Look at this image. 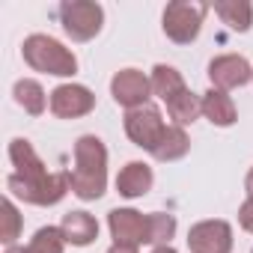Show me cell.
Returning <instances> with one entry per match:
<instances>
[{
    "label": "cell",
    "instance_id": "1",
    "mask_svg": "<svg viewBox=\"0 0 253 253\" xmlns=\"http://www.w3.org/2000/svg\"><path fill=\"white\" fill-rule=\"evenodd\" d=\"M72 194L84 203L101 200L107 191V149L95 134L75 140V167L69 173Z\"/></svg>",
    "mask_w": 253,
    "mask_h": 253
},
{
    "label": "cell",
    "instance_id": "2",
    "mask_svg": "<svg viewBox=\"0 0 253 253\" xmlns=\"http://www.w3.org/2000/svg\"><path fill=\"white\" fill-rule=\"evenodd\" d=\"M21 57L33 72H42V75L72 78L78 72V57L63 42H57L54 36H45V33L27 36L21 45Z\"/></svg>",
    "mask_w": 253,
    "mask_h": 253
},
{
    "label": "cell",
    "instance_id": "3",
    "mask_svg": "<svg viewBox=\"0 0 253 253\" xmlns=\"http://www.w3.org/2000/svg\"><path fill=\"white\" fill-rule=\"evenodd\" d=\"M206 15H209V3H203V0H173L161 15V27L170 42L191 45V42H197V36L203 30Z\"/></svg>",
    "mask_w": 253,
    "mask_h": 253
},
{
    "label": "cell",
    "instance_id": "4",
    "mask_svg": "<svg viewBox=\"0 0 253 253\" xmlns=\"http://www.w3.org/2000/svg\"><path fill=\"white\" fill-rule=\"evenodd\" d=\"M6 188L12 197L30 206H57L72 191V182H69V173H48L42 179H21L18 173H12L6 179Z\"/></svg>",
    "mask_w": 253,
    "mask_h": 253
},
{
    "label": "cell",
    "instance_id": "5",
    "mask_svg": "<svg viewBox=\"0 0 253 253\" xmlns=\"http://www.w3.org/2000/svg\"><path fill=\"white\" fill-rule=\"evenodd\" d=\"M60 24L72 42H89L101 33L104 9L92 0H63L60 3Z\"/></svg>",
    "mask_w": 253,
    "mask_h": 253
},
{
    "label": "cell",
    "instance_id": "6",
    "mask_svg": "<svg viewBox=\"0 0 253 253\" xmlns=\"http://www.w3.org/2000/svg\"><path fill=\"white\" fill-rule=\"evenodd\" d=\"M167 128V122L161 116V110L155 104H143V107H134V110H125V134L128 140L146 152H152L161 140Z\"/></svg>",
    "mask_w": 253,
    "mask_h": 253
},
{
    "label": "cell",
    "instance_id": "7",
    "mask_svg": "<svg viewBox=\"0 0 253 253\" xmlns=\"http://www.w3.org/2000/svg\"><path fill=\"white\" fill-rule=\"evenodd\" d=\"M110 95L116 104H122L125 110H134L149 104L152 95V81L140 72V69H119L110 78Z\"/></svg>",
    "mask_w": 253,
    "mask_h": 253
},
{
    "label": "cell",
    "instance_id": "8",
    "mask_svg": "<svg viewBox=\"0 0 253 253\" xmlns=\"http://www.w3.org/2000/svg\"><path fill=\"white\" fill-rule=\"evenodd\" d=\"M92 107L95 95L84 84H60L57 89H51V113L57 119H81L92 113Z\"/></svg>",
    "mask_w": 253,
    "mask_h": 253
},
{
    "label": "cell",
    "instance_id": "9",
    "mask_svg": "<svg viewBox=\"0 0 253 253\" xmlns=\"http://www.w3.org/2000/svg\"><path fill=\"white\" fill-rule=\"evenodd\" d=\"M191 253H232V226L226 220H200L188 229Z\"/></svg>",
    "mask_w": 253,
    "mask_h": 253
},
{
    "label": "cell",
    "instance_id": "10",
    "mask_svg": "<svg viewBox=\"0 0 253 253\" xmlns=\"http://www.w3.org/2000/svg\"><path fill=\"white\" fill-rule=\"evenodd\" d=\"M209 81L214 89H235L253 81V66L241 57V54H220L209 63Z\"/></svg>",
    "mask_w": 253,
    "mask_h": 253
},
{
    "label": "cell",
    "instance_id": "11",
    "mask_svg": "<svg viewBox=\"0 0 253 253\" xmlns=\"http://www.w3.org/2000/svg\"><path fill=\"white\" fill-rule=\"evenodd\" d=\"M107 229L113 235V244H146V214H140L137 209H113L107 214Z\"/></svg>",
    "mask_w": 253,
    "mask_h": 253
},
{
    "label": "cell",
    "instance_id": "12",
    "mask_svg": "<svg viewBox=\"0 0 253 253\" xmlns=\"http://www.w3.org/2000/svg\"><path fill=\"white\" fill-rule=\"evenodd\" d=\"M152 185H155V173H152V167L143 164V161H128V164L119 170V176H116V191H119V197H125V200L146 197V194L152 191Z\"/></svg>",
    "mask_w": 253,
    "mask_h": 253
},
{
    "label": "cell",
    "instance_id": "13",
    "mask_svg": "<svg viewBox=\"0 0 253 253\" xmlns=\"http://www.w3.org/2000/svg\"><path fill=\"white\" fill-rule=\"evenodd\" d=\"M60 232L66 238V244L72 247H86L98 238V220L89 211H69L60 220Z\"/></svg>",
    "mask_w": 253,
    "mask_h": 253
},
{
    "label": "cell",
    "instance_id": "14",
    "mask_svg": "<svg viewBox=\"0 0 253 253\" xmlns=\"http://www.w3.org/2000/svg\"><path fill=\"white\" fill-rule=\"evenodd\" d=\"M9 161H12V167H15V173L21 179H42V176H48L45 161L39 158V152L33 149V143L27 137H15L9 143Z\"/></svg>",
    "mask_w": 253,
    "mask_h": 253
},
{
    "label": "cell",
    "instance_id": "15",
    "mask_svg": "<svg viewBox=\"0 0 253 253\" xmlns=\"http://www.w3.org/2000/svg\"><path fill=\"white\" fill-rule=\"evenodd\" d=\"M203 116L211 125H217V128H229V125H235L238 110H235L232 95L223 92V89H214V86L209 92H203Z\"/></svg>",
    "mask_w": 253,
    "mask_h": 253
},
{
    "label": "cell",
    "instance_id": "16",
    "mask_svg": "<svg viewBox=\"0 0 253 253\" xmlns=\"http://www.w3.org/2000/svg\"><path fill=\"white\" fill-rule=\"evenodd\" d=\"M191 152V137L185 134V128H179V125H167L158 146L152 149V158L161 161V164H170V161H179Z\"/></svg>",
    "mask_w": 253,
    "mask_h": 253
},
{
    "label": "cell",
    "instance_id": "17",
    "mask_svg": "<svg viewBox=\"0 0 253 253\" xmlns=\"http://www.w3.org/2000/svg\"><path fill=\"white\" fill-rule=\"evenodd\" d=\"M152 95H158L164 104L167 101H173L179 92H185L188 89V84H185V78H182V72L179 69H173V66H167V63H158L155 69H152Z\"/></svg>",
    "mask_w": 253,
    "mask_h": 253
},
{
    "label": "cell",
    "instance_id": "18",
    "mask_svg": "<svg viewBox=\"0 0 253 253\" xmlns=\"http://www.w3.org/2000/svg\"><path fill=\"white\" fill-rule=\"evenodd\" d=\"M12 95H15V101L24 107V113H30V116H42L45 107H51V98L45 95L42 84L33 81V78H21V81H15Z\"/></svg>",
    "mask_w": 253,
    "mask_h": 253
},
{
    "label": "cell",
    "instance_id": "19",
    "mask_svg": "<svg viewBox=\"0 0 253 253\" xmlns=\"http://www.w3.org/2000/svg\"><path fill=\"white\" fill-rule=\"evenodd\" d=\"M214 12L235 33H247L253 24V6L247 0H214Z\"/></svg>",
    "mask_w": 253,
    "mask_h": 253
},
{
    "label": "cell",
    "instance_id": "20",
    "mask_svg": "<svg viewBox=\"0 0 253 253\" xmlns=\"http://www.w3.org/2000/svg\"><path fill=\"white\" fill-rule=\"evenodd\" d=\"M167 113H170L173 125H179V128H185V125H194V122L203 116V95L185 89V92H179L173 101H167Z\"/></svg>",
    "mask_w": 253,
    "mask_h": 253
},
{
    "label": "cell",
    "instance_id": "21",
    "mask_svg": "<svg viewBox=\"0 0 253 253\" xmlns=\"http://www.w3.org/2000/svg\"><path fill=\"white\" fill-rule=\"evenodd\" d=\"M176 235V217L167 211H152L146 214V244L164 247L170 244V238Z\"/></svg>",
    "mask_w": 253,
    "mask_h": 253
},
{
    "label": "cell",
    "instance_id": "22",
    "mask_svg": "<svg viewBox=\"0 0 253 253\" xmlns=\"http://www.w3.org/2000/svg\"><path fill=\"white\" fill-rule=\"evenodd\" d=\"M0 217H3V226H0V241H3L6 247H12L15 244V238L21 235V229H24V217H21V211L15 209V203L6 197L3 203H0Z\"/></svg>",
    "mask_w": 253,
    "mask_h": 253
},
{
    "label": "cell",
    "instance_id": "23",
    "mask_svg": "<svg viewBox=\"0 0 253 253\" xmlns=\"http://www.w3.org/2000/svg\"><path fill=\"white\" fill-rule=\"evenodd\" d=\"M63 247H66V238H63L60 226H42L30 238L27 253H63Z\"/></svg>",
    "mask_w": 253,
    "mask_h": 253
},
{
    "label": "cell",
    "instance_id": "24",
    "mask_svg": "<svg viewBox=\"0 0 253 253\" xmlns=\"http://www.w3.org/2000/svg\"><path fill=\"white\" fill-rule=\"evenodd\" d=\"M238 223H241V229L253 232V197H247V200L241 203V209H238Z\"/></svg>",
    "mask_w": 253,
    "mask_h": 253
},
{
    "label": "cell",
    "instance_id": "25",
    "mask_svg": "<svg viewBox=\"0 0 253 253\" xmlns=\"http://www.w3.org/2000/svg\"><path fill=\"white\" fill-rule=\"evenodd\" d=\"M107 253H137V247H128V244H113Z\"/></svg>",
    "mask_w": 253,
    "mask_h": 253
},
{
    "label": "cell",
    "instance_id": "26",
    "mask_svg": "<svg viewBox=\"0 0 253 253\" xmlns=\"http://www.w3.org/2000/svg\"><path fill=\"white\" fill-rule=\"evenodd\" d=\"M244 188H247V197H253V167L247 170V179H244Z\"/></svg>",
    "mask_w": 253,
    "mask_h": 253
},
{
    "label": "cell",
    "instance_id": "27",
    "mask_svg": "<svg viewBox=\"0 0 253 253\" xmlns=\"http://www.w3.org/2000/svg\"><path fill=\"white\" fill-rule=\"evenodd\" d=\"M3 253H27V247H24V244H12V247H6Z\"/></svg>",
    "mask_w": 253,
    "mask_h": 253
},
{
    "label": "cell",
    "instance_id": "28",
    "mask_svg": "<svg viewBox=\"0 0 253 253\" xmlns=\"http://www.w3.org/2000/svg\"><path fill=\"white\" fill-rule=\"evenodd\" d=\"M152 253H176V247H170V244H164V247H155Z\"/></svg>",
    "mask_w": 253,
    "mask_h": 253
},
{
    "label": "cell",
    "instance_id": "29",
    "mask_svg": "<svg viewBox=\"0 0 253 253\" xmlns=\"http://www.w3.org/2000/svg\"><path fill=\"white\" fill-rule=\"evenodd\" d=\"M250 253H253V250H250Z\"/></svg>",
    "mask_w": 253,
    "mask_h": 253
}]
</instances>
